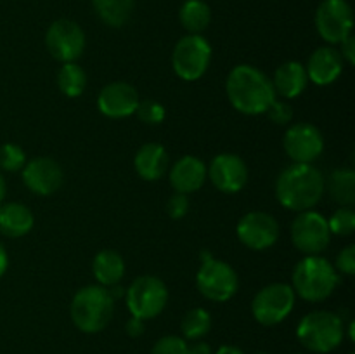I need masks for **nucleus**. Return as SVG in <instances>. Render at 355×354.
<instances>
[{
    "mask_svg": "<svg viewBox=\"0 0 355 354\" xmlns=\"http://www.w3.org/2000/svg\"><path fill=\"white\" fill-rule=\"evenodd\" d=\"M134 167L141 179L158 180L168 169V155L162 144L148 142L135 155Z\"/></svg>",
    "mask_w": 355,
    "mask_h": 354,
    "instance_id": "412c9836",
    "label": "nucleus"
},
{
    "mask_svg": "<svg viewBox=\"0 0 355 354\" xmlns=\"http://www.w3.org/2000/svg\"><path fill=\"white\" fill-rule=\"evenodd\" d=\"M135 115L139 117V120L144 121L148 125H158L165 120V106L158 101H139V106L135 110Z\"/></svg>",
    "mask_w": 355,
    "mask_h": 354,
    "instance_id": "7c9ffc66",
    "label": "nucleus"
},
{
    "mask_svg": "<svg viewBox=\"0 0 355 354\" xmlns=\"http://www.w3.org/2000/svg\"><path fill=\"white\" fill-rule=\"evenodd\" d=\"M217 354H245V353H243V351L239 349V347H236V346H227V344H225V346L218 347Z\"/></svg>",
    "mask_w": 355,
    "mask_h": 354,
    "instance_id": "ea45409f",
    "label": "nucleus"
},
{
    "mask_svg": "<svg viewBox=\"0 0 355 354\" xmlns=\"http://www.w3.org/2000/svg\"><path fill=\"white\" fill-rule=\"evenodd\" d=\"M170 184L177 193L189 194L200 189L207 179V167L198 156H182L170 169Z\"/></svg>",
    "mask_w": 355,
    "mask_h": 354,
    "instance_id": "a211bd4d",
    "label": "nucleus"
},
{
    "mask_svg": "<svg viewBox=\"0 0 355 354\" xmlns=\"http://www.w3.org/2000/svg\"><path fill=\"white\" fill-rule=\"evenodd\" d=\"M336 269L342 271L347 276H352L355 273V246L347 245L336 257Z\"/></svg>",
    "mask_w": 355,
    "mask_h": 354,
    "instance_id": "f704fd0d",
    "label": "nucleus"
},
{
    "mask_svg": "<svg viewBox=\"0 0 355 354\" xmlns=\"http://www.w3.org/2000/svg\"><path fill=\"white\" fill-rule=\"evenodd\" d=\"M326 189L321 170L311 163H293L279 174L276 180V196L288 210H311L319 203Z\"/></svg>",
    "mask_w": 355,
    "mask_h": 354,
    "instance_id": "f03ea898",
    "label": "nucleus"
},
{
    "mask_svg": "<svg viewBox=\"0 0 355 354\" xmlns=\"http://www.w3.org/2000/svg\"><path fill=\"white\" fill-rule=\"evenodd\" d=\"M267 117H269L270 121H274V124L277 125H286L290 124L291 118H293V110H291V106L288 103H284V101H274L272 104H270L269 108H267Z\"/></svg>",
    "mask_w": 355,
    "mask_h": 354,
    "instance_id": "473e14b6",
    "label": "nucleus"
},
{
    "mask_svg": "<svg viewBox=\"0 0 355 354\" xmlns=\"http://www.w3.org/2000/svg\"><path fill=\"white\" fill-rule=\"evenodd\" d=\"M45 45L52 58L59 62H73L83 54L85 33L78 23L71 19H58L45 33Z\"/></svg>",
    "mask_w": 355,
    "mask_h": 354,
    "instance_id": "f8f14e48",
    "label": "nucleus"
},
{
    "mask_svg": "<svg viewBox=\"0 0 355 354\" xmlns=\"http://www.w3.org/2000/svg\"><path fill=\"white\" fill-rule=\"evenodd\" d=\"M180 328H182L184 339L186 340L203 339L211 328L210 312L203 307L191 309V311H187L186 314H184L182 323H180Z\"/></svg>",
    "mask_w": 355,
    "mask_h": 354,
    "instance_id": "cd10ccee",
    "label": "nucleus"
},
{
    "mask_svg": "<svg viewBox=\"0 0 355 354\" xmlns=\"http://www.w3.org/2000/svg\"><path fill=\"white\" fill-rule=\"evenodd\" d=\"M114 311L111 290L101 285H89L75 294L71 301V319L83 333H97L106 328Z\"/></svg>",
    "mask_w": 355,
    "mask_h": 354,
    "instance_id": "7ed1b4c3",
    "label": "nucleus"
},
{
    "mask_svg": "<svg viewBox=\"0 0 355 354\" xmlns=\"http://www.w3.org/2000/svg\"><path fill=\"white\" fill-rule=\"evenodd\" d=\"M284 149L295 163H312L321 156L324 139L312 124L291 125L284 135Z\"/></svg>",
    "mask_w": 355,
    "mask_h": 354,
    "instance_id": "4468645a",
    "label": "nucleus"
},
{
    "mask_svg": "<svg viewBox=\"0 0 355 354\" xmlns=\"http://www.w3.org/2000/svg\"><path fill=\"white\" fill-rule=\"evenodd\" d=\"M187 346H189V344L186 342V339H180V337L175 335H166L162 337V339L153 346L151 354H189Z\"/></svg>",
    "mask_w": 355,
    "mask_h": 354,
    "instance_id": "2f4dec72",
    "label": "nucleus"
},
{
    "mask_svg": "<svg viewBox=\"0 0 355 354\" xmlns=\"http://www.w3.org/2000/svg\"><path fill=\"white\" fill-rule=\"evenodd\" d=\"M340 278L328 259L307 255L293 269V292L307 302H321L335 292Z\"/></svg>",
    "mask_w": 355,
    "mask_h": 354,
    "instance_id": "20e7f679",
    "label": "nucleus"
},
{
    "mask_svg": "<svg viewBox=\"0 0 355 354\" xmlns=\"http://www.w3.org/2000/svg\"><path fill=\"white\" fill-rule=\"evenodd\" d=\"M189 354H211V347L203 340H194L191 346H187Z\"/></svg>",
    "mask_w": 355,
    "mask_h": 354,
    "instance_id": "4c0bfd02",
    "label": "nucleus"
},
{
    "mask_svg": "<svg viewBox=\"0 0 355 354\" xmlns=\"http://www.w3.org/2000/svg\"><path fill=\"white\" fill-rule=\"evenodd\" d=\"M328 187L331 196L342 205H352L355 201V172L349 169H338L329 176Z\"/></svg>",
    "mask_w": 355,
    "mask_h": 354,
    "instance_id": "bb28decb",
    "label": "nucleus"
},
{
    "mask_svg": "<svg viewBox=\"0 0 355 354\" xmlns=\"http://www.w3.org/2000/svg\"><path fill=\"white\" fill-rule=\"evenodd\" d=\"M349 354H354V353H349Z\"/></svg>",
    "mask_w": 355,
    "mask_h": 354,
    "instance_id": "37998d69",
    "label": "nucleus"
},
{
    "mask_svg": "<svg viewBox=\"0 0 355 354\" xmlns=\"http://www.w3.org/2000/svg\"><path fill=\"white\" fill-rule=\"evenodd\" d=\"M168 290L156 276H139L127 290V307L139 319H153L165 309Z\"/></svg>",
    "mask_w": 355,
    "mask_h": 354,
    "instance_id": "6e6552de",
    "label": "nucleus"
},
{
    "mask_svg": "<svg viewBox=\"0 0 355 354\" xmlns=\"http://www.w3.org/2000/svg\"><path fill=\"white\" fill-rule=\"evenodd\" d=\"M307 82L309 76L305 71V66L298 61H286L274 73L272 85L276 90V96L284 97V99H293L304 92Z\"/></svg>",
    "mask_w": 355,
    "mask_h": 354,
    "instance_id": "aec40b11",
    "label": "nucleus"
},
{
    "mask_svg": "<svg viewBox=\"0 0 355 354\" xmlns=\"http://www.w3.org/2000/svg\"><path fill=\"white\" fill-rule=\"evenodd\" d=\"M340 44H342V52H340L342 59H345L349 65H354V62H355V38H354V35H349V37H347L343 42H340Z\"/></svg>",
    "mask_w": 355,
    "mask_h": 354,
    "instance_id": "c9c22d12",
    "label": "nucleus"
},
{
    "mask_svg": "<svg viewBox=\"0 0 355 354\" xmlns=\"http://www.w3.org/2000/svg\"><path fill=\"white\" fill-rule=\"evenodd\" d=\"M189 210V200L187 194L184 193H173L166 201V212L172 219H182Z\"/></svg>",
    "mask_w": 355,
    "mask_h": 354,
    "instance_id": "72a5a7b5",
    "label": "nucleus"
},
{
    "mask_svg": "<svg viewBox=\"0 0 355 354\" xmlns=\"http://www.w3.org/2000/svg\"><path fill=\"white\" fill-rule=\"evenodd\" d=\"M179 19L184 30L193 35H200L210 24L211 10L203 0H186L179 10Z\"/></svg>",
    "mask_w": 355,
    "mask_h": 354,
    "instance_id": "393cba45",
    "label": "nucleus"
},
{
    "mask_svg": "<svg viewBox=\"0 0 355 354\" xmlns=\"http://www.w3.org/2000/svg\"><path fill=\"white\" fill-rule=\"evenodd\" d=\"M92 273L101 287H114L125 274L123 257L114 250H101L92 260Z\"/></svg>",
    "mask_w": 355,
    "mask_h": 354,
    "instance_id": "5701e85b",
    "label": "nucleus"
},
{
    "mask_svg": "<svg viewBox=\"0 0 355 354\" xmlns=\"http://www.w3.org/2000/svg\"><path fill=\"white\" fill-rule=\"evenodd\" d=\"M207 174L218 191L229 194L241 191L248 180V169H246L245 160L232 153H222L215 156Z\"/></svg>",
    "mask_w": 355,
    "mask_h": 354,
    "instance_id": "2eb2a0df",
    "label": "nucleus"
},
{
    "mask_svg": "<svg viewBox=\"0 0 355 354\" xmlns=\"http://www.w3.org/2000/svg\"><path fill=\"white\" fill-rule=\"evenodd\" d=\"M305 71H307L309 80H312L315 85H329L342 75L343 59L336 49L319 47L309 58Z\"/></svg>",
    "mask_w": 355,
    "mask_h": 354,
    "instance_id": "6ab92c4d",
    "label": "nucleus"
},
{
    "mask_svg": "<svg viewBox=\"0 0 355 354\" xmlns=\"http://www.w3.org/2000/svg\"><path fill=\"white\" fill-rule=\"evenodd\" d=\"M125 330H127V333L130 337H141L142 333H144V319H139L135 318V316H132L130 319L127 321V326H125Z\"/></svg>",
    "mask_w": 355,
    "mask_h": 354,
    "instance_id": "e433bc0d",
    "label": "nucleus"
},
{
    "mask_svg": "<svg viewBox=\"0 0 355 354\" xmlns=\"http://www.w3.org/2000/svg\"><path fill=\"white\" fill-rule=\"evenodd\" d=\"M331 239L328 219L314 210H304L291 224V242L305 255H318Z\"/></svg>",
    "mask_w": 355,
    "mask_h": 354,
    "instance_id": "9d476101",
    "label": "nucleus"
},
{
    "mask_svg": "<svg viewBox=\"0 0 355 354\" xmlns=\"http://www.w3.org/2000/svg\"><path fill=\"white\" fill-rule=\"evenodd\" d=\"M239 242L252 250H267L279 238V224L267 212H250L238 222Z\"/></svg>",
    "mask_w": 355,
    "mask_h": 354,
    "instance_id": "ddd939ff",
    "label": "nucleus"
},
{
    "mask_svg": "<svg viewBox=\"0 0 355 354\" xmlns=\"http://www.w3.org/2000/svg\"><path fill=\"white\" fill-rule=\"evenodd\" d=\"M3 196H6V180H3L2 174H0V203H2Z\"/></svg>",
    "mask_w": 355,
    "mask_h": 354,
    "instance_id": "a19ab883",
    "label": "nucleus"
},
{
    "mask_svg": "<svg viewBox=\"0 0 355 354\" xmlns=\"http://www.w3.org/2000/svg\"><path fill=\"white\" fill-rule=\"evenodd\" d=\"M7 266H9V257H7L6 248L0 245V278H2L3 273L7 271Z\"/></svg>",
    "mask_w": 355,
    "mask_h": 354,
    "instance_id": "58836bf2",
    "label": "nucleus"
},
{
    "mask_svg": "<svg viewBox=\"0 0 355 354\" xmlns=\"http://www.w3.org/2000/svg\"><path fill=\"white\" fill-rule=\"evenodd\" d=\"M238 274L224 260L205 253V260L196 274V287L201 295L215 302H225L238 292Z\"/></svg>",
    "mask_w": 355,
    "mask_h": 354,
    "instance_id": "0eeeda50",
    "label": "nucleus"
},
{
    "mask_svg": "<svg viewBox=\"0 0 355 354\" xmlns=\"http://www.w3.org/2000/svg\"><path fill=\"white\" fill-rule=\"evenodd\" d=\"M33 214L23 203L0 205V233L9 238H19L28 235L33 228Z\"/></svg>",
    "mask_w": 355,
    "mask_h": 354,
    "instance_id": "4be33fe9",
    "label": "nucleus"
},
{
    "mask_svg": "<svg viewBox=\"0 0 355 354\" xmlns=\"http://www.w3.org/2000/svg\"><path fill=\"white\" fill-rule=\"evenodd\" d=\"M259 354H267V353H259Z\"/></svg>",
    "mask_w": 355,
    "mask_h": 354,
    "instance_id": "79ce46f5",
    "label": "nucleus"
},
{
    "mask_svg": "<svg viewBox=\"0 0 355 354\" xmlns=\"http://www.w3.org/2000/svg\"><path fill=\"white\" fill-rule=\"evenodd\" d=\"M315 26L322 40L340 44L352 35V7L347 0H322L315 10Z\"/></svg>",
    "mask_w": 355,
    "mask_h": 354,
    "instance_id": "9b49d317",
    "label": "nucleus"
},
{
    "mask_svg": "<svg viewBox=\"0 0 355 354\" xmlns=\"http://www.w3.org/2000/svg\"><path fill=\"white\" fill-rule=\"evenodd\" d=\"M225 92L232 106L245 115L266 113L276 101L272 80L252 65H238L231 69Z\"/></svg>",
    "mask_w": 355,
    "mask_h": 354,
    "instance_id": "f257e3e1",
    "label": "nucleus"
},
{
    "mask_svg": "<svg viewBox=\"0 0 355 354\" xmlns=\"http://www.w3.org/2000/svg\"><path fill=\"white\" fill-rule=\"evenodd\" d=\"M211 61V45L201 35H186L177 42L172 54L173 71L187 82L201 78Z\"/></svg>",
    "mask_w": 355,
    "mask_h": 354,
    "instance_id": "423d86ee",
    "label": "nucleus"
},
{
    "mask_svg": "<svg viewBox=\"0 0 355 354\" xmlns=\"http://www.w3.org/2000/svg\"><path fill=\"white\" fill-rule=\"evenodd\" d=\"M331 235L350 236L355 229V212L350 207H342L328 221Z\"/></svg>",
    "mask_w": 355,
    "mask_h": 354,
    "instance_id": "c756f323",
    "label": "nucleus"
},
{
    "mask_svg": "<svg viewBox=\"0 0 355 354\" xmlns=\"http://www.w3.org/2000/svg\"><path fill=\"white\" fill-rule=\"evenodd\" d=\"M96 14L104 24L120 28L134 12V0H92Z\"/></svg>",
    "mask_w": 355,
    "mask_h": 354,
    "instance_id": "b1692460",
    "label": "nucleus"
},
{
    "mask_svg": "<svg viewBox=\"0 0 355 354\" xmlns=\"http://www.w3.org/2000/svg\"><path fill=\"white\" fill-rule=\"evenodd\" d=\"M345 328L338 314L331 311L309 312L298 323L297 337L302 346L312 353L326 354L335 351L342 344Z\"/></svg>",
    "mask_w": 355,
    "mask_h": 354,
    "instance_id": "39448f33",
    "label": "nucleus"
},
{
    "mask_svg": "<svg viewBox=\"0 0 355 354\" xmlns=\"http://www.w3.org/2000/svg\"><path fill=\"white\" fill-rule=\"evenodd\" d=\"M295 307V292L286 283H270L252 302L253 318L263 326H274L290 316Z\"/></svg>",
    "mask_w": 355,
    "mask_h": 354,
    "instance_id": "1a4fd4ad",
    "label": "nucleus"
},
{
    "mask_svg": "<svg viewBox=\"0 0 355 354\" xmlns=\"http://www.w3.org/2000/svg\"><path fill=\"white\" fill-rule=\"evenodd\" d=\"M23 183L28 189L40 196L55 193L62 184V170L55 160L40 156L23 167Z\"/></svg>",
    "mask_w": 355,
    "mask_h": 354,
    "instance_id": "f3484780",
    "label": "nucleus"
},
{
    "mask_svg": "<svg viewBox=\"0 0 355 354\" xmlns=\"http://www.w3.org/2000/svg\"><path fill=\"white\" fill-rule=\"evenodd\" d=\"M26 165V155L23 148L12 142L0 146V167L7 172H17Z\"/></svg>",
    "mask_w": 355,
    "mask_h": 354,
    "instance_id": "c85d7f7f",
    "label": "nucleus"
},
{
    "mask_svg": "<svg viewBox=\"0 0 355 354\" xmlns=\"http://www.w3.org/2000/svg\"><path fill=\"white\" fill-rule=\"evenodd\" d=\"M58 85L64 96H82L87 87V75L76 62H64L58 71Z\"/></svg>",
    "mask_w": 355,
    "mask_h": 354,
    "instance_id": "a878e982",
    "label": "nucleus"
},
{
    "mask_svg": "<svg viewBox=\"0 0 355 354\" xmlns=\"http://www.w3.org/2000/svg\"><path fill=\"white\" fill-rule=\"evenodd\" d=\"M139 106V94L127 82H113L103 87L97 96V108L107 118H125L135 113Z\"/></svg>",
    "mask_w": 355,
    "mask_h": 354,
    "instance_id": "dca6fc26",
    "label": "nucleus"
}]
</instances>
